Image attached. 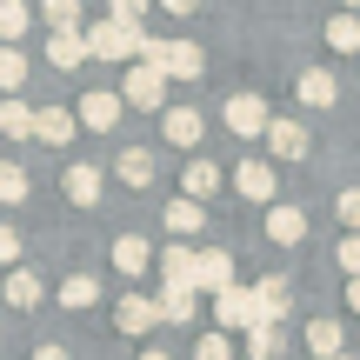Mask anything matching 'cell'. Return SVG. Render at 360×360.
I'll list each match as a JSON object with an SVG mask.
<instances>
[{"label": "cell", "mask_w": 360, "mask_h": 360, "mask_svg": "<svg viewBox=\"0 0 360 360\" xmlns=\"http://www.w3.org/2000/svg\"><path fill=\"white\" fill-rule=\"evenodd\" d=\"M147 53V27L141 20H94L87 27V60H141Z\"/></svg>", "instance_id": "1"}, {"label": "cell", "mask_w": 360, "mask_h": 360, "mask_svg": "<svg viewBox=\"0 0 360 360\" xmlns=\"http://www.w3.org/2000/svg\"><path fill=\"white\" fill-rule=\"evenodd\" d=\"M141 60H147V67H160L167 80H200V74H207V53L193 47V40H147Z\"/></svg>", "instance_id": "2"}, {"label": "cell", "mask_w": 360, "mask_h": 360, "mask_svg": "<svg viewBox=\"0 0 360 360\" xmlns=\"http://www.w3.org/2000/svg\"><path fill=\"white\" fill-rule=\"evenodd\" d=\"M220 120H227L240 141H267V127H274V107L260 101V94H233L227 107H220Z\"/></svg>", "instance_id": "3"}, {"label": "cell", "mask_w": 360, "mask_h": 360, "mask_svg": "<svg viewBox=\"0 0 360 360\" xmlns=\"http://www.w3.org/2000/svg\"><path fill=\"white\" fill-rule=\"evenodd\" d=\"M214 321H220V334H247V327H260V300H254V287L233 281L227 294H214Z\"/></svg>", "instance_id": "4"}, {"label": "cell", "mask_w": 360, "mask_h": 360, "mask_svg": "<svg viewBox=\"0 0 360 360\" xmlns=\"http://www.w3.org/2000/svg\"><path fill=\"white\" fill-rule=\"evenodd\" d=\"M233 287V254L227 247H193V294H227Z\"/></svg>", "instance_id": "5"}, {"label": "cell", "mask_w": 360, "mask_h": 360, "mask_svg": "<svg viewBox=\"0 0 360 360\" xmlns=\"http://www.w3.org/2000/svg\"><path fill=\"white\" fill-rule=\"evenodd\" d=\"M120 101H127V107H167V74H160V67H147V60H134Z\"/></svg>", "instance_id": "6"}, {"label": "cell", "mask_w": 360, "mask_h": 360, "mask_svg": "<svg viewBox=\"0 0 360 360\" xmlns=\"http://www.w3.org/2000/svg\"><path fill=\"white\" fill-rule=\"evenodd\" d=\"M60 193H67V207H101V193H107V180H101V167H94V160H74V167L60 174Z\"/></svg>", "instance_id": "7"}, {"label": "cell", "mask_w": 360, "mask_h": 360, "mask_svg": "<svg viewBox=\"0 0 360 360\" xmlns=\"http://www.w3.org/2000/svg\"><path fill=\"white\" fill-rule=\"evenodd\" d=\"M120 114H127V101H120V94H87V101H80L74 107V120H80V127H87V134H114L120 127Z\"/></svg>", "instance_id": "8"}, {"label": "cell", "mask_w": 360, "mask_h": 360, "mask_svg": "<svg viewBox=\"0 0 360 360\" xmlns=\"http://www.w3.org/2000/svg\"><path fill=\"white\" fill-rule=\"evenodd\" d=\"M267 154H274V160H307L314 141H307V127H300V120L274 114V127H267Z\"/></svg>", "instance_id": "9"}, {"label": "cell", "mask_w": 360, "mask_h": 360, "mask_svg": "<svg viewBox=\"0 0 360 360\" xmlns=\"http://www.w3.org/2000/svg\"><path fill=\"white\" fill-rule=\"evenodd\" d=\"M160 134H167V147H193V154H200V141H207V114H200V107H167Z\"/></svg>", "instance_id": "10"}, {"label": "cell", "mask_w": 360, "mask_h": 360, "mask_svg": "<svg viewBox=\"0 0 360 360\" xmlns=\"http://www.w3.org/2000/svg\"><path fill=\"white\" fill-rule=\"evenodd\" d=\"M214 193H220V167L207 154H187V167H180V200H200L207 207Z\"/></svg>", "instance_id": "11"}, {"label": "cell", "mask_w": 360, "mask_h": 360, "mask_svg": "<svg viewBox=\"0 0 360 360\" xmlns=\"http://www.w3.org/2000/svg\"><path fill=\"white\" fill-rule=\"evenodd\" d=\"M254 300H260V321H287V314H294V281H287V274H260Z\"/></svg>", "instance_id": "12"}, {"label": "cell", "mask_w": 360, "mask_h": 360, "mask_svg": "<svg viewBox=\"0 0 360 360\" xmlns=\"http://www.w3.org/2000/svg\"><path fill=\"white\" fill-rule=\"evenodd\" d=\"M74 134H80L74 107H34V141H40V147H67Z\"/></svg>", "instance_id": "13"}, {"label": "cell", "mask_w": 360, "mask_h": 360, "mask_svg": "<svg viewBox=\"0 0 360 360\" xmlns=\"http://www.w3.org/2000/svg\"><path fill=\"white\" fill-rule=\"evenodd\" d=\"M233 193L274 207V160H240V167H233Z\"/></svg>", "instance_id": "14"}, {"label": "cell", "mask_w": 360, "mask_h": 360, "mask_svg": "<svg viewBox=\"0 0 360 360\" xmlns=\"http://www.w3.org/2000/svg\"><path fill=\"white\" fill-rule=\"evenodd\" d=\"M0 300H7V307H20V314H34L40 300H47V287H40L34 267H13L7 281H0Z\"/></svg>", "instance_id": "15"}, {"label": "cell", "mask_w": 360, "mask_h": 360, "mask_svg": "<svg viewBox=\"0 0 360 360\" xmlns=\"http://www.w3.org/2000/svg\"><path fill=\"white\" fill-rule=\"evenodd\" d=\"M114 327H120V334H147V327H160V300L154 294H127L114 307Z\"/></svg>", "instance_id": "16"}, {"label": "cell", "mask_w": 360, "mask_h": 360, "mask_svg": "<svg viewBox=\"0 0 360 360\" xmlns=\"http://www.w3.org/2000/svg\"><path fill=\"white\" fill-rule=\"evenodd\" d=\"M47 60L60 67V74H74V67L87 60V27H60V34H47Z\"/></svg>", "instance_id": "17"}, {"label": "cell", "mask_w": 360, "mask_h": 360, "mask_svg": "<svg viewBox=\"0 0 360 360\" xmlns=\"http://www.w3.org/2000/svg\"><path fill=\"white\" fill-rule=\"evenodd\" d=\"M294 94H300V107H334V101H340V80L327 74V67H300Z\"/></svg>", "instance_id": "18"}, {"label": "cell", "mask_w": 360, "mask_h": 360, "mask_svg": "<svg viewBox=\"0 0 360 360\" xmlns=\"http://www.w3.org/2000/svg\"><path fill=\"white\" fill-rule=\"evenodd\" d=\"M267 240H274V247H300V240H307V214L274 200V207H267Z\"/></svg>", "instance_id": "19"}, {"label": "cell", "mask_w": 360, "mask_h": 360, "mask_svg": "<svg viewBox=\"0 0 360 360\" xmlns=\"http://www.w3.org/2000/svg\"><path fill=\"white\" fill-rule=\"evenodd\" d=\"M114 267L127 274V281H141V274L154 267V240H141V233H120V240H114Z\"/></svg>", "instance_id": "20"}, {"label": "cell", "mask_w": 360, "mask_h": 360, "mask_svg": "<svg viewBox=\"0 0 360 360\" xmlns=\"http://www.w3.org/2000/svg\"><path fill=\"white\" fill-rule=\"evenodd\" d=\"M307 354H321V360L347 354V327H340L334 314H321V321H307Z\"/></svg>", "instance_id": "21"}, {"label": "cell", "mask_w": 360, "mask_h": 360, "mask_svg": "<svg viewBox=\"0 0 360 360\" xmlns=\"http://www.w3.org/2000/svg\"><path fill=\"white\" fill-rule=\"evenodd\" d=\"M154 267H160V287H193V247L174 240L167 254H154Z\"/></svg>", "instance_id": "22"}, {"label": "cell", "mask_w": 360, "mask_h": 360, "mask_svg": "<svg viewBox=\"0 0 360 360\" xmlns=\"http://www.w3.org/2000/svg\"><path fill=\"white\" fill-rule=\"evenodd\" d=\"M114 174L120 180H127V187H154V154H147V147H120V154H114Z\"/></svg>", "instance_id": "23"}, {"label": "cell", "mask_w": 360, "mask_h": 360, "mask_svg": "<svg viewBox=\"0 0 360 360\" xmlns=\"http://www.w3.org/2000/svg\"><path fill=\"white\" fill-rule=\"evenodd\" d=\"M281 354H287V327H281V321L247 327V360H281Z\"/></svg>", "instance_id": "24"}, {"label": "cell", "mask_w": 360, "mask_h": 360, "mask_svg": "<svg viewBox=\"0 0 360 360\" xmlns=\"http://www.w3.org/2000/svg\"><path fill=\"white\" fill-rule=\"evenodd\" d=\"M193 314H200V294H193V287H160V321L193 327Z\"/></svg>", "instance_id": "25"}, {"label": "cell", "mask_w": 360, "mask_h": 360, "mask_svg": "<svg viewBox=\"0 0 360 360\" xmlns=\"http://www.w3.org/2000/svg\"><path fill=\"white\" fill-rule=\"evenodd\" d=\"M200 227H207V207L200 200H167V233H174V240H193Z\"/></svg>", "instance_id": "26"}, {"label": "cell", "mask_w": 360, "mask_h": 360, "mask_svg": "<svg viewBox=\"0 0 360 360\" xmlns=\"http://www.w3.org/2000/svg\"><path fill=\"white\" fill-rule=\"evenodd\" d=\"M0 134H7V141H34V107H27L20 94L0 101Z\"/></svg>", "instance_id": "27"}, {"label": "cell", "mask_w": 360, "mask_h": 360, "mask_svg": "<svg viewBox=\"0 0 360 360\" xmlns=\"http://www.w3.org/2000/svg\"><path fill=\"white\" fill-rule=\"evenodd\" d=\"M27 27H34V7H27V0H0V47L27 40Z\"/></svg>", "instance_id": "28"}, {"label": "cell", "mask_w": 360, "mask_h": 360, "mask_svg": "<svg viewBox=\"0 0 360 360\" xmlns=\"http://www.w3.org/2000/svg\"><path fill=\"white\" fill-rule=\"evenodd\" d=\"M94 300H101V281H94V274H67V281H60V307L67 314L94 307Z\"/></svg>", "instance_id": "29"}, {"label": "cell", "mask_w": 360, "mask_h": 360, "mask_svg": "<svg viewBox=\"0 0 360 360\" xmlns=\"http://www.w3.org/2000/svg\"><path fill=\"white\" fill-rule=\"evenodd\" d=\"M27 193H34V174L20 160H0V207H20Z\"/></svg>", "instance_id": "30"}, {"label": "cell", "mask_w": 360, "mask_h": 360, "mask_svg": "<svg viewBox=\"0 0 360 360\" xmlns=\"http://www.w3.org/2000/svg\"><path fill=\"white\" fill-rule=\"evenodd\" d=\"M327 47L334 53H360V13H334V20H327Z\"/></svg>", "instance_id": "31"}, {"label": "cell", "mask_w": 360, "mask_h": 360, "mask_svg": "<svg viewBox=\"0 0 360 360\" xmlns=\"http://www.w3.org/2000/svg\"><path fill=\"white\" fill-rule=\"evenodd\" d=\"M80 13H87V0H40V20H47V34L80 27Z\"/></svg>", "instance_id": "32"}, {"label": "cell", "mask_w": 360, "mask_h": 360, "mask_svg": "<svg viewBox=\"0 0 360 360\" xmlns=\"http://www.w3.org/2000/svg\"><path fill=\"white\" fill-rule=\"evenodd\" d=\"M20 80H27V53L0 47V94H20Z\"/></svg>", "instance_id": "33"}, {"label": "cell", "mask_w": 360, "mask_h": 360, "mask_svg": "<svg viewBox=\"0 0 360 360\" xmlns=\"http://www.w3.org/2000/svg\"><path fill=\"white\" fill-rule=\"evenodd\" d=\"M334 214H340V227H347V233H360V187H340Z\"/></svg>", "instance_id": "34"}, {"label": "cell", "mask_w": 360, "mask_h": 360, "mask_svg": "<svg viewBox=\"0 0 360 360\" xmlns=\"http://www.w3.org/2000/svg\"><path fill=\"white\" fill-rule=\"evenodd\" d=\"M334 260H340V274H347V281H360V233H347V240L334 247Z\"/></svg>", "instance_id": "35"}, {"label": "cell", "mask_w": 360, "mask_h": 360, "mask_svg": "<svg viewBox=\"0 0 360 360\" xmlns=\"http://www.w3.org/2000/svg\"><path fill=\"white\" fill-rule=\"evenodd\" d=\"M193 360H233V340H227V334H200Z\"/></svg>", "instance_id": "36"}, {"label": "cell", "mask_w": 360, "mask_h": 360, "mask_svg": "<svg viewBox=\"0 0 360 360\" xmlns=\"http://www.w3.org/2000/svg\"><path fill=\"white\" fill-rule=\"evenodd\" d=\"M0 267H20V227H0Z\"/></svg>", "instance_id": "37"}, {"label": "cell", "mask_w": 360, "mask_h": 360, "mask_svg": "<svg viewBox=\"0 0 360 360\" xmlns=\"http://www.w3.org/2000/svg\"><path fill=\"white\" fill-rule=\"evenodd\" d=\"M147 7H154V0H107V13H114V20H141Z\"/></svg>", "instance_id": "38"}, {"label": "cell", "mask_w": 360, "mask_h": 360, "mask_svg": "<svg viewBox=\"0 0 360 360\" xmlns=\"http://www.w3.org/2000/svg\"><path fill=\"white\" fill-rule=\"evenodd\" d=\"M34 360H74V354H67L60 340H47V347H34Z\"/></svg>", "instance_id": "39"}, {"label": "cell", "mask_w": 360, "mask_h": 360, "mask_svg": "<svg viewBox=\"0 0 360 360\" xmlns=\"http://www.w3.org/2000/svg\"><path fill=\"white\" fill-rule=\"evenodd\" d=\"M160 7H167V13H193L200 0H160Z\"/></svg>", "instance_id": "40"}, {"label": "cell", "mask_w": 360, "mask_h": 360, "mask_svg": "<svg viewBox=\"0 0 360 360\" xmlns=\"http://www.w3.org/2000/svg\"><path fill=\"white\" fill-rule=\"evenodd\" d=\"M347 314H360V281H347Z\"/></svg>", "instance_id": "41"}, {"label": "cell", "mask_w": 360, "mask_h": 360, "mask_svg": "<svg viewBox=\"0 0 360 360\" xmlns=\"http://www.w3.org/2000/svg\"><path fill=\"white\" fill-rule=\"evenodd\" d=\"M141 360H174V354H160V347H147V354H141Z\"/></svg>", "instance_id": "42"}, {"label": "cell", "mask_w": 360, "mask_h": 360, "mask_svg": "<svg viewBox=\"0 0 360 360\" xmlns=\"http://www.w3.org/2000/svg\"><path fill=\"white\" fill-rule=\"evenodd\" d=\"M340 13H360V0H340Z\"/></svg>", "instance_id": "43"}, {"label": "cell", "mask_w": 360, "mask_h": 360, "mask_svg": "<svg viewBox=\"0 0 360 360\" xmlns=\"http://www.w3.org/2000/svg\"><path fill=\"white\" fill-rule=\"evenodd\" d=\"M334 360H360V354H334Z\"/></svg>", "instance_id": "44"}, {"label": "cell", "mask_w": 360, "mask_h": 360, "mask_svg": "<svg viewBox=\"0 0 360 360\" xmlns=\"http://www.w3.org/2000/svg\"><path fill=\"white\" fill-rule=\"evenodd\" d=\"M27 7H34V0H27Z\"/></svg>", "instance_id": "45"}]
</instances>
